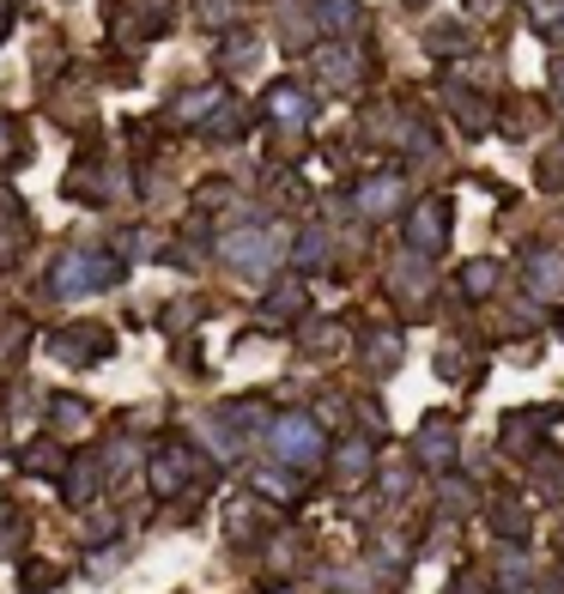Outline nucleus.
I'll use <instances>...</instances> for the list:
<instances>
[{
  "mask_svg": "<svg viewBox=\"0 0 564 594\" xmlns=\"http://www.w3.org/2000/svg\"><path fill=\"white\" fill-rule=\"evenodd\" d=\"M352 19H358V7H352V0H328V24H340V31H352Z\"/></svg>",
  "mask_w": 564,
  "mask_h": 594,
  "instance_id": "4",
  "label": "nucleus"
},
{
  "mask_svg": "<svg viewBox=\"0 0 564 594\" xmlns=\"http://www.w3.org/2000/svg\"><path fill=\"white\" fill-rule=\"evenodd\" d=\"M316 443H322V437H316V424H304V419H286V424H279V449H286V455H310Z\"/></svg>",
  "mask_w": 564,
  "mask_h": 594,
  "instance_id": "2",
  "label": "nucleus"
},
{
  "mask_svg": "<svg viewBox=\"0 0 564 594\" xmlns=\"http://www.w3.org/2000/svg\"><path fill=\"white\" fill-rule=\"evenodd\" d=\"M267 249H274V237H267V231H237V237L225 243V255L243 267V274H262V267H267Z\"/></svg>",
  "mask_w": 564,
  "mask_h": 594,
  "instance_id": "1",
  "label": "nucleus"
},
{
  "mask_svg": "<svg viewBox=\"0 0 564 594\" xmlns=\"http://www.w3.org/2000/svg\"><path fill=\"white\" fill-rule=\"evenodd\" d=\"M267 110H279L286 122H298V115H304V98H298V92H274V98H267Z\"/></svg>",
  "mask_w": 564,
  "mask_h": 594,
  "instance_id": "3",
  "label": "nucleus"
}]
</instances>
